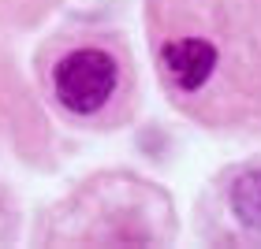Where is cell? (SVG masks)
<instances>
[{
	"instance_id": "obj_1",
	"label": "cell",
	"mask_w": 261,
	"mask_h": 249,
	"mask_svg": "<svg viewBox=\"0 0 261 249\" xmlns=\"http://www.w3.org/2000/svg\"><path fill=\"white\" fill-rule=\"evenodd\" d=\"M164 93L201 127H261V0H146Z\"/></svg>"
},
{
	"instance_id": "obj_2",
	"label": "cell",
	"mask_w": 261,
	"mask_h": 249,
	"mask_svg": "<svg viewBox=\"0 0 261 249\" xmlns=\"http://www.w3.org/2000/svg\"><path fill=\"white\" fill-rule=\"evenodd\" d=\"M41 82L64 119L93 130L120 127L135 108V67L109 34H64L41 52Z\"/></svg>"
},
{
	"instance_id": "obj_3",
	"label": "cell",
	"mask_w": 261,
	"mask_h": 249,
	"mask_svg": "<svg viewBox=\"0 0 261 249\" xmlns=\"http://www.w3.org/2000/svg\"><path fill=\"white\" fill-rule=\"evenodd\" d=\"M228 205H231V216L239 220L246 231L261 234V168L235 175V182L228 190Z\"/></svg>"
}]
</instances>
